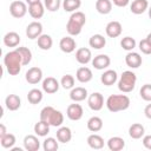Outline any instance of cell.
<instances>
[{"label": "cell", "instance_id": "obj_1", "mask_svg": "<svg viewBox=\"0 0 151 151\" xmlns=\"http://www.w3.org/2000/svg\"><path fill=\"white\" fill-rule=\"evenodd\" d=\"M4 64L6 66L7 72L11 76H17L21 71V65H22V58L21 54L14 50L11 52H7L4 57Z\"/></svg>", "mask_w": 151, "mask_h": 151}, {"label": "cell", "instance_id": "obj_2", "mask_svg": "<svg viewBox=\"0 0 151 151\" xmlns=\"http://www.w3.org/2000/svg\"><path fill=\"white\" fill-rule=\"evenodd\" d=\"M86 22V17L83 12L80 11H76L71 14L67 24H66V31L72 37H76L78 34H80L81 29H83V26L85 25Z\"/></svg>", "mask_w": 151, "mask_h": 151}, {"label": "cell", "instance_id": "obj_3", "mask_svg": "<svg viewBox=\"0 0 151 151\" xmlns=\"http://www.w3.org/2000/svg\"><path fill=\"white\" fill-rule=\"evenodd\" d=\"M40 120L47 122L51 126L59 127L64 123V114L52 106H45L40 111Z\"/></svg>", "mask_w": 151, "mask_h": 151}, {"label": "cell", "instance_id": "obj_4", "mask_svg": "<svg viewBox=\"0 0 151 151\" xmlns=\"http://www.w3.org/2000/svg\"><path fill=\"white\" fill-rule=\"evenodd\" d=\"M131 101L126 94H111L106 99V107L111 112H119L129 109Z\"/></svg>", "mask_w": 151, "mask_h": 151}, {"label": "cell", "instance_id": "obj_5", "mask_svg": "<svg viewBox=\"0 0 151 151\" xmlns=\"http://www.w3.org/2000/svg\"><path fill=\"white\" fill-rule=\"evenodd\" d=\"M137 83V76L132 71H124L118 80V88L124 93L133 91Z\"/></svg>", "mask_w": 151, "mask_h": 151}, {"label": "cell", "instance_id": "obj_6", "mask_svg": "<svg viewBox=\"0 0 151 151\" xmlns=\"http://www.w3.org/2000/svg\"><path fill=\"white\" fill-rule=\"evenodd\" d=\"M27 11L28 9H27V6H26V2H24V1L15 0V1L11 2V5H9V13L13 18L20 19V18L25 17Z\"/></svg>", "mask_w": 151, "mask_h": 151}, {"label": "cell", "instance_id": "obj_7", "mask_svg": "<svg viewBox=\"0 0 151 151\" xmlns=\"http://www.w3.org/2000/svg\"><path fill=\"white\" fill-rule=\"evenodd\" d=\"M87 104H88V107L93 111H100L104 106V97L101 93L99 92H93L92 94L88 96V99H87Z\"/></svg>", "mask_w": 151, "mask_h": 151}, {"label": "cell", "instance_id": "obj_8", "mask_svg": "<svg viewBox=\"0 0 151 151\" xmlns=\"http://www.w3.org/2000/svg\"><path fill=\"white\" fill-rule=\"evenodd\" d=\"M42 34V25L39 21H32L26 27V35L28 39H38Z\"/></svg>", "mask_w": 151, "mask_h": 151}, {"label": "cell", "instance_id": "obj_9", "mask_svg": "<svg viewBox=\"0 0 151 151\" xmlns=\"http://www.w3.org/2000/svg\"><path fill=\"white\" fill-rule=\"evenodd\" d=\"M83 114H84V110H83L81 105L76 104V101H74V104H70V105L67 106L66 116L68 117V119H71V120L76 122V120L81 119Z\"/></svg>", "mask_w": 151, "mask_h": 151}, {"label": "cell", "instance_id": "obj_10", "mask_svg": "<svg viewBox=\"0 0 151 151\" xmlns=\"http://www.w3.org/2000/svg\"><path fill=\"white\" fill-rule=\"evenodd\" d=\"M25 78H26V81H27L28 84H32V85L38 84V83L41 81V79H42V71H41V68L35 67V66H34V67H31V68L26 72Z\"/></svg>", "mask_w": 151, "mask_h": 151}, {"label": "cell", "instance_id": "obj_11", "mask_svg": "<svg viewBox=\"0 0 151 151\" xmlns=\"http://www.w3.org/2000/svg\"><path fill=\"white\" fill-rule=\"evenodd\" d=\"M41 86H42V91L44 92H46L48 94H53V93H55L59 90L60 84H59V81L55 78L47 77V78H45L42 80V85Z\"/></svg>", "mask_w": 151, "mask_h": 151}, {"label": "cell", "instance_id": "obj_12", "mask_svg": "<svg viewBox=\"0 0 151 151\" xmlns=\"http://www.w3.org/2000/svg\"><path fill=\"white\" fill-rule=\"evenodd\" d=\"M122 31H123V27H122V24L119 21H110L106 27H105V32H106V35L110 37V38H117L122 34Z\"/></svg>", "mask_w": 151, "mask_h": 151}, {"label": "cell", "instance_id": "obj_13", "mask_svg": "<svg viewBox=\"0 0 151 151\" xmlns=\"http://www.w3.org/2000/svg\"><path fill=\"white\" fill-rule=\"evenodd\" d=\"M111 64V59L107 54H98L92 59V66L96 70H104L107 68Z\"/></svg>", "mask_w": 151, "mask_h": 151}, {"label": "cell", "instance_id": "obj_14", "mask_svg": "<svg viewBox=\"0 0 151 151\" xmlns=\"http://www.w3.org/2000/svg\"><path fill=\"white\" fill-rule=\"evenodd\" d=\"M59 47H60V50L64 53H72L76 50L77 44H76V40L73 38H71V37H64L59 41Z\"/></svg>", "mask_w": 151, "mask_h": 151}, {"label": "cell", "instance_id": "obj_15", "mask_svg": "<svg viewBox=\"0 0 151 151\" xmlns=\"http://www.w3.org/2000/svg\"><path fill=\"white\" fill-rule=\"evenodd\" d=\"M125 63H126V65H127L129 67H131V68H138V67L142 65L143 59H142V57H140L139 53H137V52H131V51H130V52L126 54V57H125Z\"/></svg>", "mask_w": 151, "mask_h": 151}, {"label": "cell", "instance_id": "obj_16", "mask_svg": "<svg viewBox=\"0 0 151 151\" xmlns=\"http://www.w3.org/2000/svg\"><path fill=\"white\" fill-rule=\"evenodd\" d=\"M76 59L81 65L88 64L91 61V59H92V53H91L90 48H86V47L78 48L77 52H76Z\"/></svg>", "mask_w": 151, "mask_h": 151}, {"label": "cell", "instance_id": "obj_17", "mask_svg": "<svg viewBox=\"0 0 151 151\" xmlns=\"http://www.w3.org/2000/svg\"><path fill=\"white\" fill-rule=\"evenodd\" d=\"M76 78L78 81L80 83H88L92 80L93 78V74H92V71L91 68L86 67V66H83V67H79L77 70V73H76Z\"/></svg>", "mask_w": 151, "mask_h": 151}, {"label": "cell", "instance_id": "obj_18", "mask_svg": "<svg viewBox=\"0 0 151 151\" xmlns=\"http://www.w3.org/2000/svg\"><path fill=\"white\" fill-rule=\"evenodd\" d=\"M24 147L27 151H37L40 147V142L37 136L34 134H28L24 138Z\"/></svg>", "mask_w": 151, "mask_h": 151}, {"label": "cell", "instance_id": "obj_19", "mask_svg": "<svg viewBox=\"0 0 151 151\" xmlns=\"http://www.w3.org/2000/svg\"><path fill=\"white\" fill-rule=\"evenodd\" d=\"M70 98L71 100L78 103V101H83L87 98V90L85 87H73L70 92Z\"/></svg>", "mask_w": 151, "mask_h": 151}, {"label": "cell", "instance_id": "obj_20", "mask_svg": "<svg viewBox=\"0 0 151 151\" xmlns=\"http://www.w3.org/2000/svg\"><path fill=\"white\" fill-rule=\"evenodd\" d=\"M5 105L9 111H17L21 106V99L17 94H8L5 99Z\"/></svg>", "mask_w": 151, "mask_h": 151}, {"label": "cell", "instance_id": "obj_21", "mask_svg": "<svg viewBox=\"0 0 151 151\" xmlns=\"http://www.w3.org/2000/svg\"><path fill=\"white\" fill-rule=\"evenodd\" d=\"M149 8V2L147 0H133L131 6H130V11L133 14H143L146 9Z\"/></svg>", "mask_w": 151, "mask_h": 151}, {"label": "cell", "instance_id": "obj_22", "mask_svg": "<svg viewBox=\"0 0 151 151\" xmlns=\"http://www.w3.org/2000/svg\"><path fill=\"white\" fill-rule=\"evenodd\" d=\"M28 13L33 19H40L45 13V5H42L41 1L33 5H28Z\"/></svg>", "mask_w": 151, "mask_h": 151}, {"label": "cell", "instance_id": "obj_23", "mask_svg": "<svg viewBox=\"0 0 151 151\" xmlns=\"http://www.w3.org/2000/svg\"><path fill=\"white\" fill-rule=\"evenodd\" d=\"M118 79V74L114 70H106L101 76H100V81L106 85V86H111L113 85Z\"/></svg>", "mask_w": 151, "mask_h": 151}, {"label": "cell", "instance_id": "obj_24", "mask_svg": "<svg viewBox=\"0 0 151 151\" xmlns=\"http://www.w3.org/2000/svg\"><path fill=\"white\" fill-rule=\"evenodd\" d=\"M20 42V35L17 32H8L4 35V44L7 47H17Z\"/></svg>", "mask_w": 151, "mask_h": 151}, {"label": "cell", "instance_id": "obj_25", "mask_svg": "<svg viewBox=\"0 0 151 151\" xmlns=\"http://www.w3.org/2000/svg\"><path fill=\"white\" fill-rule=\"evenodd\" d=\"M57 139L58 142L60 143H68L71 139H72V132H71V129L67 127V126H61L57 130Z\"/></svg>", "mask_w": 151, "mask_h": 151}, {"label": "cell", "instance_id": "obj_26", "mask_svg": "<svg viewBox=\"0 0 151 151\" xmlns=\"http://www.w3.org/2000/svg\"><path fill=\"white\" fill-rule=\"evenodd\" d=\"M144 133H145V129L139 123H134L129 127V134L132 139H140L142 137H144Z\"/></svg>", "mask_w": 151, "mask_h": 151}, {"label": "cell", "instance_id": "obj_27", "mask_svg": "<svg viewBox=\"0 0 151 151\" xmlns=\"http://www.w3.org/2000/svg\"><path fill=\"white\" fill-rule=\"evenodd\" d=\"M125 146V140L122 138V137H111L109 140H107V147L111 150V151H120L123 150Z\"/></svg>", "mask_w": 151, "mask_h": 151}, {"label": "cell", "instance_id": "obj_28", "mask_svg": "<svg viewBox=\"0 0 151 151\" xmlns=\"http://www.w3.org/2000/svg\"><path fill=\"white\" fill-rule=\"evenodd\" d=\"M87 144L90 147H92L94 150H99V149L104 147V139L101 136L93 133V134H90L87 137Z\"/></svg>", "mask_w": 151, "mask_h": 151}, {"label": "cell", "instance_id": "obj_29", "mask_svg": "<svg viewBox=\"0 0 151 151\" xmlns=\"http://www.w3.org/2000/svg\"><path fill=\"white\" fill-rule=\"evenodd\" d=\"M88 45L94 48V50H100L103 47H105L106 45V39L101 35V34H93L90 40H88Z\"/></svg>", "mask_w": 151, "mask_h": 151}, {"label": "cell", "instance_id": "obj_30", "mask_svg": "<svg viewBox=\"0 0 151 151\" xmlns=\"http://www.w3.org/2000/svg\"><path fill=\"white\" fill-rule=\"evenodd\" d=\"M96 9L100 14H109L112 9V1L111 0H97Z\"/></svg>", "mask_w": 151, "mask_h": 151}, {"label": "cell", "instance_id": "obj_31", "mask_svg": "<svg viewBox=\"0 0 151 151\" xmlns=\"http://www.w3.org/2000/svg\"><path fill=\"white\" fill-rule=\"evenodd\" d=\"M87 129L91 132H98L103 129V119L100 117L93 116L87 120Z\"/></svg>", "mask_w": 151, "mask_h": 151}, {"label": "cell", "instance_id": "obj_32", "mask_svg": "<svg viewBox=\"0 0 151 151\" xmlns=\"http://www.w3.org/2000/svg\"><path fill=\"white\" fill-rule=\"evenodd\" d=\"M50 124L47 122H44V120H39L38 123H35L34 125V132L37 136L39 137H45L47 136V133L50 132Z\"/></svg>", "mask_w": 151, "mask_h": 151}, {"label": "cell", "instance_id": "obj_33", "mask_svg": "<svg viewBox=\"0 0 151 151\" xmlns=\"http://www.w3.org/2000/svg\"><path fill=\"white\" fill-rule=\"evenodd\" d=\"M27 100L33 105L39 104L42 100V91L39 88H32L27 93Z\"/></svg>", "mask_w": 151, "mask_h": 151}, {"label": "cell", "instance_id": "obj_34", "mask_svg": "<svg viewBox=\"0 0 151 151\" xmlns=\"http://www.w3.org/2000/svg\"><path fill=\"white\" fill-rule=\"evenodd\" d=\"M53 45V39L51 38V35L48 34H41L39 38H38V46L39 48L44 50V51H47L52 47Z\"/></svg>", "mask_w": 151, "mask_h": 151}, {"label": "cell", "instance_id": "obj_35", "mask_svg": "<svg viewBox=\"0 0 151 151\" xmlns=\"http://www.w3.org/2000/svg\"><path fill=\"white\" fill-rule=\"evenodd\" d=\"M81 6V0H64L63 8L65 12H76Z\"/></svg>", "mask_w": 151, "mask_h": 151}, {"label": "cell", "instance_id": "obj_36", "mask_svg": "<svg viewBox=\"0 0 151 151\" xmlns=\"http://www.w3.org/2000/svg\"><path fill=\"white\" fill-rule=\"evenodd\" d=\"M20 54H21V58H22V65H28L32 60V52L28 47H17L15 48Z\"/></svg>", "mask_w": 151, "mask_h": 151}, {"label": "cell", "instance_id": "obj_37", "mask_svg": "<svg viewBox=\"0 0 151 151\" xmlns=\"http://www.w3.org/2000/svg\"><path fill=\"white\" fill-rule=\"evenodd\" d=\"M0 143L1 146L5 149H12L15 144V136L13 133H7L6 136L0 138Z\"/></svg>", "mask_w": 151, "mask_h": 151}, {"label": "cell", "instance_id": "obj_38", "mask_svg": "<svg viewBox=\"0 0 151 151\" xmlns=\"http://www.w3.org/2000/svg\"><path fill=\"white\" fill-rule=\"evenodd\" d=\"M57 140L58 139H54L53 137L46 138L44 140V143H42V149L45 151H55V150H58L59 145H58V142Z\"/></svg>", "mask_w": 151, "mask_h": 151}, {"label": "cell", "instance_id": "obj_39", "mask_svg": "<svg viewBox=\"0 0 151 151\" xmlns=\"http://www.w3.org/2000/svg\"><path fill=\"white\" fill-rule=\"evenodd\" d=\"M120 46L125 51H132L136 47V40L132 37H125L120 41Z\"/></svg>", "mask_w": 151, "mask_h": 151}, {"label": "cell", "instance_id": "obj_40", "mask_svg": "<svg viewBox=\"0 0 151 151\" xmlns=\"http://www.w3.org/2000/svg\"><path fill=\"white\" fill-rule=\"evenodd\" d=\"M60 85L65 88V90H72L74 87V78L71 74H65L61 80H60Z\"/></svg>", "mask_w": 151, "mask_h": 151}, {"label": "cell", "instance_id": "obj_41", "mask_svg": "<svg viewBox=\"0 0 151 151\" xmlns=\"http://www.w3.org/2000/svg\"><path fill=\"white\" fill-rule=\"evenodd\" d=\"M139 94L145 101H151V84L143 85L139 91Z\"/></svg>", "mask_w": 151, "mask_h": 151}, {"label": "cell", "instance_id": "obj_42", "mask_svg": "<svg viewBox=\"0 0 151 151\" xmlns=\"http://www.w3.org/2000/svg\"><path fill=\"white\" fill-rule=\"evenodd\" d=\"M60 0H44V5L50 12H55L60 7Z\"/></svg>", "mask_w": 151, "mask_h": 151}, {"label": "cell", "instance_id": "obj_43", "mask_svg": "<svg viewBox=\"0 0 151 151\" xmlns=\"http://www.w3.org/2000/svg\"><path fill=\"white\" fill-rule=\"evenodd\" d=\"M139 50L144 54H151V42L145 38L139 42Z\"/></svg>", "mask_w": 151, "mask_h": 151}, {"label": "cell", "instance_id": "obj_44", "mask_svg": "<svg viewBox=\"0 0 151 151\" xmlns=\"http://www.w3.org/2000/svg\"><path fill=\"white\" fill-rule=\"evenodd\" d=\"M143 145L147 149V150H151V134H147V136H144L143 137Z\"/></svg>", "mask_w": 151, "mask_h": 151}, {"label": "cell", "instance_id": "obj_45", "mask_svg": "<svg viewBox=\"0 0 151 151\" xmlns=\"http://www.w3.org/2000/svg\"><path fill=\"white\" fill-rule=\"evenodd\" d=\"M112 2L118 7H125L129 5L130 0H112Z\"/></svg>", "mask_w": 151, "mask_h": 151}, {"label": "cell", "instance_id": "obj_46", "mask_svg": "<svg viewBox=\"0 0 151 151\" xmlns=\"http://www.w3.org/2000/svg\"><path fill=\"white\" fill-rule=\"evenodd\" d=\"M144 113H145V117L151 119V104H147L144 109Z\"/></svg>", "mask_w": 151, "mask_h": 151}, {"label": "cell", "instance_id": "obj_47", "mask_svg": "<svg viewBox=\"0 0 151 151\" xmlns=\"http://www.w3.org/2000/svg\"><path fill=\"white\" fill-rule=\"evenodd\" d=\"M8 132H7V130H6V126L4 125V124H0V138L1 137H4V136H6Z\"/></svg>", "mask_w": 151, "mask_h": 151}, {"label": "cell", "instance_id": "obj_48", "mask_svg": "<svg viewBox=\"0 0 151 151\" xmlns=\"http://www.w3.org/2000/svg\"><path fill=\"white\" fill-rule=\"evenodd\" d=\"M26 4L28 5H33V4H37V2H40V0H25Z\"/></svg>", "mask_w": 151, "mask_h": 151}, {"label": "cell", "instance_id": "obj_49", "mask_svg": "<svg viewBox=\"0 0 151 151\" xmlns=\"http://www.w3.org/2000/svg\"><path fill=\"white\" fill-rule=\"evenodd\" d=\"M146 39H147V40H149V41L151 42V33H149V34H147V37H146Z\"/></svg>", "mask_w": 151, "mask_h": 151}, {"label": "cell", "instance_id": "obj_50", "mask_svg": "<svg viewBox=\"0 0 151 151\" xmlns=\"http://www.w3.org/2000/svg\"><path fill=\"white\" fill-rule=\"evenodd\" d=\"M147 11H149V18L151 19V6L149 7V9H147Z\"/></svg>", "mask_w": 151, "mask_h": 151}]
</instances>
